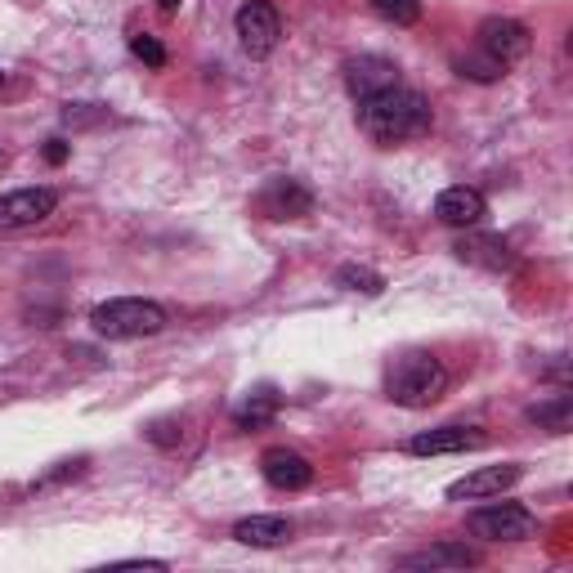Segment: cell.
Returning <instances> with one entry per match:
<instances>
[{
  "label": "cell",
  "instance_id": "cell-1",
  "mask_svg": "<svg viewBox=\"0 0 573 573\" xmlns=\"http://www.w3.org/2000/svg\"><path fill=\"white\" fill-rule=\"evenodd\" d=\"M359 126L372 144H403V140H421L434 126V112L430 99L412 85H390L377 90L368 99H359Z\"/></svg>",
  "mask_w": 573,
  "mask_h": 573
},
{
  "label": "cell",
  "instance_id": "cell-2",
  "mask_svg": "<svg viewBox=\"0 0 573 573\" xmlns=\"http://www.w3.org/2000/svg\"><path fill=\"white\" fill-rule=\"evenodd\" d=\"M443 390H448V368L426 350L395 359L386 372V399L399 408H430L443 399Z\"/></svg>",
  "mask_w": 573,
  "mask_h": 573
},
{
  "label": "cell",
  "instance_id": "cell-3",
  "mask_svg": "<svg viewBox=\"0 0 573 573\" xmlns=\"http://www.w3.org/2000/svg\"><path fill=\"white\" fill-rule=\"evenodd\" d=\"M166 309L157 300L144 296H117V300H103L90 314V327L108 340H140V336H157L166 327Z\"/></svg>",
  "mask_w": 573,
  "mask_h": 573
},
{
  "label": "cell",
  "instance_id": "cell-4",
  "mask_svg": "<svg viewBox=\"0 0 573 573\" xmlns=\"http://www.w3.org/2000/svg\"><path fill=\"white\" fill-rule=\"evenodd\" d=\"M467 529L484 542H529V538H538V515L515 502H493V507L475 511L467 520Z\"/></svg>",
  "mask_w": 573,
  "mask_h": 573
},
{
  "label": "cell",
  "instance_id": "cell-5",
  "mask_svg": "<svg viewBox=\"0 0 573 573\" xmlns=\"http://www.w3.org/2000/svg\"><path fill=\"white\" fill-rule=\"evenodd\" d=\"M529 45H533L529 28H524V23H515V19H502V14L484 19V23H480V32H475V50H480V54H489L498 68H515V63L529 54Z\"/></svg>",
  "mask_w": 573,
  "mask_h": 573
},
{
  "label": "cell",
  "instance_id": "cell-6",
  "mask_svg": "<svg viewBox=\"0 0 573 573\" xmlns=\"http://www.w3.org/2000/svg\"><path fill=\"white\" fill-rule=\"evenodd\" d=\"M234 28H238V41H243V50L252 59H265L283 37L278 10L269 6V0H247V6L238 10V19H234Z\"/></svg>",
  "mask_w": 573,
  "mask_h": 573
},
{
  "label": "cell",
  "instance_id": "cell-7",
  "mask_svg": "<svg viewBox=\"0 0 573 573\" xmlns=\"http://www.w3.org/2000/svg\"><path fill=\"white\" fill-rule=\"evenodd\" d=\"M59 206L54 188H19L0 197V228H32L41 219H50Z\"/></svg>",
  "mask_w": 573,
  "mask_h": 573
},
{
  "label": "cell",
  "instance_id": "cell-8",
  "mask_svg": "<svg viewBox=\"0 0 573 573\" xmlns=\"http://www.w3.org/2000/svg\"><path fill=\"white\" fill-rule=\"evenodd\" d=\"M256 211L265 219H305V215H314V193L296 180H269L256 197Z\"/></svg>",
  "mask_w": 573,
  "mask_h": 573
},
{
  "label": "cell",
  "instance_id": "cell-9",
  "mask_svg": "<svg viewBox=\"0 0 573 573\" xmlns=\"http://www.w3.org/2000/svg\"><path fill=\"white\" fill-rule=\"evenodd\" d=\"M489 215V202L480 188H467V184H452L434 197V219L448 224V228H475L480 219Z\"/></svg>",
  "mask_w": 573,
  "mask_h": 573
},
{
  "label": "cell",
  "instance_id": "cell-10",
  "mask_svg": "<svg viewBox=\"0 0 573 573\" xmlns=\"http://www.w3.org/2000/svg\"><path fill=\"white\" fill-rule=\"evenodd\" d=\"M524 475V467L507 462V467H484V471H471L467 480L448 484V498L452 502H480V498H502L507 489H515Z\"/></svg>",
  "mask_w": 573,
  "mask_h": 573
},
{
  "label": "cell",
  "instance_id": "cell-11",
  "mask_svg": "<svg viewBox=\"0 0 573 573\" xmlns=\"http://www.w3.org/2000/svg\"><path fill=\"white\" fill-rule=\"evenodd\" d=\"M260 475H265L274 489H283V493H300V489H309L314 467L305 462L296 448H265V457H260Z\"/></svg>",
  "mask_w": 573,
  "mask_h": 573
},
{
  "label": "cell",
  "instance_id": "cell-12",
  "mask_svg": "<svg viewBox=\"0 0 573 573\" xmlns=\"http://www.w3.org/2000/svg\"><path fill=\"white\" fill-rule=\"evenodd\" d=\"M489 434L480 426H439V430H426L408 443V452L417 457H448V452H471V448H484Z\"/></svg>",
  "mask_w": 573,
  "mask_h": 573
},
{
  "label": "cell",
  "instance_id": "cell-13",
  "mask_svg": "<svg viewBox=\"0 0 573 573\" xmlns=\"http://www.w3.org/2000/svg\"><path fill=\"white\" fill-rule=\"evenodd\" d=\"M452 252H457V260L480 265V269H489V274H511V269L520 265V256L511 252V243L498 238V234H471V238L457 243Z\"/></svg>",
  "mask_w": 573,
  "mask_h": 573
},
{
  "label": "cell",
  "instance_id": "cell-14",
  "mask_svg": "<svg viewBox=\"0 0 573 573\" xmlns=\"http://www.w3.org/2000/svg\"><path fill=\"white\" fill-rule=\"evenodd\" d=\"M399 81H403L399 68H395L390 59H381V54H359V59L346 63V85H350L355 99H368V94L390 90V85H399Z\"/></svg>",
  "mask_w": 573,
  "mask_h": 573
},
{
  "label": "cell",
  "instance_id": "cell-15",
  "mask_svg": "<svg viewBox=\"0 0 573 573\" xmlns=\"http://www.w3.org/2000/svg\"><path fill=\"white\" fill-rule=\"evenodd\" d=\"M403 569H471L480 564V551L462 546V542H439V546H426V551H412L399 560Z\"/></svg>",
  "mask_w": 573,
  "mask_h": 573
},
{
  "label": "cell",
  "instance_id": "cell-16",
  "mask_svg": "<svg viewBox=\"0 0 573 573\" xmlns=\"http://www.w3.org/2000/svg\"><path fill=\"white\" fill-rule=\"evenodd\" d=\"M234 538H238L243 546L269 551V546H283V542L291 538V520H283V515H252V520H238V524H234Z\"/></svg>",
  "mask_w": 573,
  "mask_h": 573
},
{
  "label": "cell",
  "instance_id": "cell-17",
  "mask_svg": "<svg viewBox=\"0 0 573 573\" xmlns=\"http://www.w3.org/2000/svg\"><path fill=\"white\" fill-rule=\"evenodd\" d=\"M569 412H573V399L569 395H551L546 403L529 408V421L542 426V430H551V434H564L569 430Z\"/></svg>",
  "mask_w": 573,
  "mask_h": 573
},
{
  "label": "cell",
  "instance_id": "cell-18",
  "mask_svg": "<svg viewBox=\"0 0 573 573\" xmlns=\"http://www.w3.org/2000/svg\"><path fill=\"white\" fill-rule=\"evenodd\" d=\"M274 412H278V395H274V390H260V395H252V399L234 412V421H238V430H256V426L274 421Z\"/></svg>",
  "mask_w": 573,
  "mask_h": 573
},
{
  "label": "cell",
  "instance_id": "cell-19",
  "mask_svg": "<svg viewBox=\"0 0 573 573\" xmlns=\"http://www.w3.org/2000/svg\"><path fill=\"white\" fill-rule=\"evenodd\" d=\"M336 287H346V291H364V296H381L386 291V278L364 269V265H340L336 269Z\"/></svg>",
  "mask_w": 573,
  "mask_h": 573
},
{
  "label": "cell",
  "instance_id": "cell-20",
  "mask_svg": "<svg viewBox=\"0 0 573 573\" xmlns=\"http://www.w3.org/2000/svg\"><path fill=\"white\" fill-rule=\"evenodd\" d=\"M368 6L395 28H412L421 19V0H368Z\"/></svg>",
  "mask_w": 573,
  "mask_h": 573
},
{
  "label": "cell",
  "instance_id": "cell-21",
  "mask_svg": "<svg viewBox=\"0 0 573 573\" xmlns=\"http://www.w3.org/2000/svg\"><path fill=\"white\" fill-rule=\"evenodd\" d=\"M457 72L471 76V81H498V76H507V68H498V63H493L489 54H480V50H471V54L457 59Z\"/></svg>",
  "mask_w": 573,
  "mask_h": 573
},
{
  "label": "cell",
  "instance_id": "cell-22",
  "mask_svg": "<svg viewBox=\"0 0 573 573\" xmlns=\"http://www.w3.org/2000/svg\"><path fill=\"white\" fill-rule=\"evenodd\" d=\"M131 50H135V59H144L149 68H166V45H162L157 37L140 32V37H131Z\"/></svg>",
  "mask_w": 573,
  "mask_h": 573
},
{
  "label": "cell",
  "instance_id": "cell-23",
  "mask_svg": "<svg viewBox=\"0 0 573 573\" xmlns=\"http://www.w3.org/2000/svg\"><path fill=\"white\" fill-rule=\"evenodd\" d=\"M45 157H50V162L59 166V162L68 157V144H63V140H50V149H45Z\"/></svg>",
  "mask_w": 573,
  "mask_h": 573
},
{
  "label": "cell",
  "instance_id": "cell-24",
  "mask_svg": "<svg viewBox=\"0 0 573 573\" xmlns=\"http://www.w3.org/2000/svg\"><path fill=\"white\" fill-rule=\"evenodd\" d=\"M157 10H162V14H175V10H180V0H157Z\"/></svg>",
  "mask_w": 573,
  "mask_h": 573
},
{
  "label": "cell",
  "instance_id": "cell-25",
  "mask_svg": "<svg viewBox=\"0 0 573 573\" xmlns=\"http://www.w3.org/2000/svg\"><path fill=\"white\" fill-rule=\"evenodd\" d=\"M6 162H10V157H6V149H0V166H6Z\"/></svg>",
  "mask_w": 573,
  "mask_h": 573
},
{
  "label": "cell",
  "instance_id": "cell-26",
  "mask_svg": "<svg viewBox=\"0 0 573 573\" xmlns=\"http://www.w3.org/2000/svg\"><path fill=\"white\" fill-rule=\"evenodd\" d=\"M0 85H6V72H0Z\"/></svg>",
  "mask_w": 573,
  "mask_h": 573
}]
</instances>
